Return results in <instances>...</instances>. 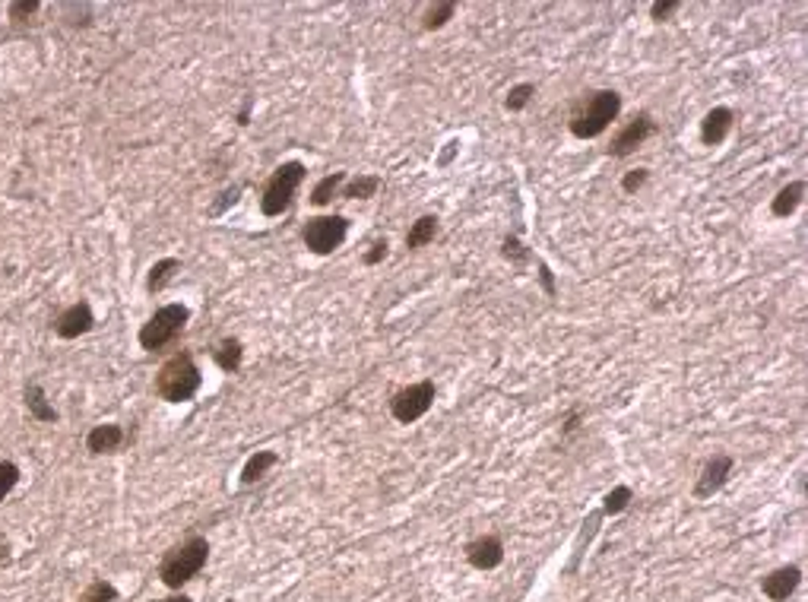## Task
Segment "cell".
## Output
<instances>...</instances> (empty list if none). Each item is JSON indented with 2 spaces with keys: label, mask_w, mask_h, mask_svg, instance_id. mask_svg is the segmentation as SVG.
<instances>
[{
  "label": "cell",
  "mask_w": 808,
  "mask_h": 602,
  "mask_svg": "<svg viewBox=\"0 0 808 602\" xmlns=\"http://www.w3.org/2000/svg\"><path fill=\"white\" fill-rule=\"evenodd\" d=\"M621 115V95L615 89H599L580 99V105L571 115L568 127L577 140H596L612 127V121Z\"/></svg>",
  "instance_id": "cell-1"
},
{
  "label": "cell",
  "mask_w": 808,
  "mask_h": 602,
  "mask_svg": "<svg viewBox=\"0 0 808 602\" xmlns=\"http://www.w3.org/2000/svg\"><path fill=\"white\" fill-rule=\"evenodd\" d=\"M206 561H210V542L204 536H190L165 551V558L159 565V581L168 590H181L184 583H190L204 571Z\"/></svg>",
  "instance_id": "cell-2"
},
{
  "label": "cell",
  "mask_w": 808,
  "mask_h": 602,
  "mask_svg": "<svg viewBox=\"0 0 808 602\" xmlns=\"http://www.w3.org/2000/svg\"><path fill=\"white\" fill-rule=\"evenodd\" d=\"M200 387H204V374L190 352L172 356L156 374V393L165 403H190L200 393Z\"/></svg>",
  "instance_id": "cell-3"
},
{
  "label": "cell",
  "mask_w": 808,
  "mask_h": 602,
  "mask_svg": "<svg viewBox=\"0 0 808 602\" xmlns=\"http://www.w3.org/2000/svg\"><path fill=\"white\" fill-rule=\"evenodd\" d=\"M188 320H190V308L188 305H181V301L162 305L159 311L149 314V320H146L143 327H140V333H137L140 349H146V352H159V349L172 346V342H175L178 336L184 333Z\"/></svg>",
  "instance_id": "cell-4"
},
{
  "label": "cell",
  "mask_w": 808,
  "mask_h": 602,
  "mask_svg": "<svg viewBox=\"0 0 808 602\" xmlns=\"http://www.w3.org/2000/svg\"><path fill=\"white\" fill-rule=\"evenodd\" d=\"M305 174H308V168L301 165L299 159L283 162L276 172L269 174V181L263 184V194H260V213L263 216L267 219L283 216V213L292 206V200H295V190L301 188Z\"/></svg>",
  "instance_id": "cell-5"
},
{
  "label": "cell",
  "mask_w": 808,
  "mask_h": 602,
  "mask_svg": "<svg viewBox=\"0 0 808 602\" xmlns=\"http://www.w3.org/2000/svg\"><path fill=\"white\" fill-rule=\"evenodd\" d=\"M346 235H349V219L340 216V213H333V216H314L301 229V241L317 257L333 254L336 247L346 241Z\"/></svg>",
  "instance_id": "cell-6"
},
{
  "label": "cell",
  "mask_w": 808,
  "mask_h": 602,
  "mask_svg": "<svg viewBox=\"0 0 808 602\" xmlns=\"http://www.w3.org/2000/svg\"><path fill=\"white\" fill-rule=\"evenodd\" d=\"M435 397H437L435 381L409 384L394 393V399H390V415H394L400 425H412V421H419L422 415H428V409L435 406Z\"/></svg>",
  "instance_id": "cell-7"
},
{
  "label": "cell",
  "mask_w": 808,
  "mask_h": 602,
  "mask_svg": "<svg viewBox=\"0 0 808 602\" xmlns=\"http://www.w3.org/2000/svg\"><path fill=\"white\" fill-rule=\"evenodd\" d=\"M653 133H656V121L650 117V111H641V115H634L631 121L615 133V140H612V146H609V156L612 159H628V156L637 153Z\"/></svg>",
  "instance_id": "cell-8"
},
{
  "label": "cell",
  "mask_w": 808,
  "mask_h": 602,
  "mask_svg": "<svg viewBox=\"0 0 808 602\" xmlns=\"http://www.w3.org/2000/svg\"><path fill=\"white\" fill-rule=\"evenodd\" d=\"M732 470H736L732 454H714V457L700 466V476H698V482H694V498L707 501V498H714L716 492H723L729 476H732Z\"/></svg>",
  "instance_id": "cell-9"
},
{
  "label": "cell",
  "mask_w": 808,
  "mask_h": 602,
  "mask_svg": "<svg viewBox=\"0 0 808 602\" xmlns=\"http://www.w3.org/2000/svg\"><path fill=\"white\" fill-rule=\"evenodd\" d=\"M92 327H95V311L89 301H73L70 308H64V311L54 317V333H58L60 340H80V336H86Z\"/></svg>",
  "instance_id": "cell-10"
},
{
  "label": "cell",
  "mask_w": 808,
  "mask_h": 602,
  "mask_svg": "<svg viewBox=\"0 0 808 602\" xmlns=\"http://www.w3.org/2000/svg\"><path fill=\"white\" fill-rule=\"evenodd\" d=\"M799 583H802V567L799 565H783V567H777V571H771L764 581H761V593H764L771 602H787L789 596L799 590Z\"/></svg>",
  "instance_id": "cell-11"
},
{
  "label": "cell",
  "mask_w": 808,
  "mask_h": 602,
  "mask_svg": "<svg viewBox=\"0 0 808 602\" xmlns=\"http://www.w3.org/2000/svg\"><path fill=\"white\" fill-rule=\"evenodd\" d=\"M467 561L476 571H495L504 561V542L501 536H479L467 545Z\"/></svg>",
  "instance_id": "cell-12"
},
{
  "label": "cell",
  "mask_w": 808,
  "mask_h": 602,
  "mask_svg": "<svg viewBox=\"0 0 808 602\" xmlns=\"http://www.w3.org/2000/svg\"><path fill=\"white\" fill-rule=\"evenodd\" d=\"M732 124H736V111L732 108H726V105L710 108L704 115V121H700V143L720 146L729 137V131H732Z\"/></svg>",
  "instance_id": "cell-13"
},
{
  "label": "cell",
  "mask_w": 808,
  "mask_h": 602,
  "mask_svg": "<svg viewBox=\"0 0 808 602\" xmlns=\"http://www.w3.org/2000/svg\"><path fill=\"white\" fill-rule=\"evenodd\" d=\"M124 429L115 425V421H105V425H95L86 435V450L89 454H115L121 444H124Z\"/></svg>",
  "instance_id": "cell-14"
},
{
  "label": "cell",
  "mask_w": 808,
  "mask_h": 602,
  "mask_svg": "<svg viewBox=\"0 0 808 602\" xmlns=\"http://www.w3.org/2000/svg\"><path fill=\"white\" fill-rule=\"evenodd\" d=\"M802 197H805V181H789L787 188H780L777 197L771 200V213L777 219H789L796 210L802 206Z\"/></svg>",
  "instance_id": "cell-15"
},
{
  "label": "cell",
  "mask_w": 808,
  "mask_h": 602,
  "mask_svg": "<svg viewBox=\"0 0 808 602\" xmlns=\"http://www.w3.org/2000/svg\"><path fill=\"white\" fill-rule=\"evenodd\" d=\"M26 409H29V415L36 421H44V425H52V421H58V409L48 403V397H44V387L38 384V381H32V384H26Z\"/></svg>",
  "instance_id": "cell-16"
},
{
  "label": "cell",
  "mask_w": 808,
  "mask_h": 602,
  "mask_svg": "<svg viewBox=\"0 0 808 602\" xmlns=\"http://www.w3.org/2000/svg\"><path fill=\"white\" fill-rule=\"evenodd\" d=\"M212 362L226 371V374H235V371L241 368V362H244V346H241V340H235V336L219 340L216 349H212Z\"/></svg>",
  "instance_id": "cell-17"
},
{
  "label": "cell",
  "mask_w": 808,
  "mask_h": 602,
  "mask_svg": "<svg viewBox=\"0 0 808 602\" xmlns=\"http://www.w3.org/2000/svg\"><path fill=\"white\" fill-rule=\"evenodd\" d=\"M276 463H279L276 450H257V454H251L244 470H241V486H254V482H260L263 476H267V470H273Z\"/></svg>",
  "instance_id": "cell-18"
},
{
  "label": "cell",
  "mask_w": 808,
  "mask_h": 602,
  "mask_svg": "<svg viewBox=\"0 0 808 602\" xmlns=\"http://www.w3.org/2000/svg\"><path fill=\"white\" fill-rule=\"evenodd\" d=\"M178 269H181V261H178V257H162V261H156L153 267H149V276H146V292H162L172 279H175Z\"/></svg>",
  "instance_id": "cell-19"
},
{
  "label": "cell",
  "mask_w": 808,
  "mask_h": 602,
  "mask_svg": "<svg viewBox=\"0 0 808 602\" xmlns=\"http://www.w3.org/2000/svg\"><path fill=\"white\" fill-rule=\"evenodd\" d=\"M437 238V216H419L406 232V247L409 251H419V247L431 245Z\"/></svg>",
  "instance_id": "cell-20"
},
{
  "label": "cell",
  "mask_w": 808,
  "mask_h": 602,
  "mask_svg": "<svg viewBox=\"0 0 808 602\" xmlns=\"http://www.w3.org/2000/svg\"><path fill=\"white\" fill-rule=\"evenodd\" d=\"M380 178L378 174H356V178H346V184H342V197L346 200H368V197H374L380 190Z\"/></svg>",
  "instance_id": "cell-21"
},
{
  "label": "cell",
  "mask_w": 808,
  "mask_h": 602,
  "mask_svg": "<svg viewBox=\"0 0 808 602\" xmlns=\"http://www.w3.org/2000/svg\"><path fill=\"white\" fill-rule=\"evenodd\" d=\"M342 184H346V172L324 174L321 181L314 184V190H311V204L314 206H327L330 200H333V197L342 190Z\"/></svg>",
  "instance_id": "cell-22"
},
{
  "label": "cell",
  "mask_w": 808,
  "mask_h": 602,
  "mask_svg": "<svg viewBox=\"0 0 808 602\" xmlns=\"http://www.w3.org/2000/svg\"><path fill=\"white\" fill-rule=\"evenodd\" d=\"M457 16V4L453 0H444V4H435V7H428L422 13V29L425 32H435L441 29V26H447V22Z\"/></svg>",
  "instance_id": "cell-23"
},
{
  "label": "cell",
  "mask_w": 808,
  "mask_h": 602,
  "mask_svg": "<svg viewBox=\"0 0 808 602\" xmlns=\"http://www.w3.org/2000/svg\"><path fill=\"white\" fill-rule=\"evenodd\" d=\"M634 501V492L628 486H615L609 494L603 498V517H619L628 510V504Z\"/></svg>",
  "instance_id": "cell-24"
},
{
  "label": "cell",
  "mask_w": 808,
  "mask_h": 602,
  "mask_svg": "<svg viewBox=\"0 0 808 602\" xmlns=\"http://www.w3.org/2000/svg\"><path fill=\"white\" fill-rule=\"evenodd\" d=\"M501 254H504V261H510L514 267H524V263L532 261V251L517 238V235H508V238L501 241Z\"/></svg>",
  "instance_id": "cell-25"
},
{
  "label": "cell",
  "mask_w": 808,
  "mask_h": 602,
  "mask_svg": "<svg viewBox=\"0 0 808 602\" xmlns=\"http://www.w3.org/2000/svg\"><path fill=\"white\" fill-rule=\"evenodd\" d=\"M532 95H536V83H517V86H510L508 99H504V108L524 111L532 102Z\"/></svg>",
  "instance_id": "cell-26"
},
{
  "label": "cell",
  "mask_w": 808,
  "mask_h": 602,
  "mask_svg": "<svg viewBox=\"0 0 808 602\" xmlns=\"http://www.w3.org/2000/svg\"><path fill=\"white\" fill-rule=\"evenodd\" d=\"M117 599V590L111 587L108 581H92L89 583L86 593H80V599L76 602H115Z\"/></svg>",
  "instance_id": "cell-27"
},
{
  "label": "cell",
  "mask_w": 808,
  "mask_h": 602,
  "mask_svg": "<svg viewBox=\"0 0 808 602\" xmlns=\"http://www.w3.org/2000/svg\"><path fill=\"white\" fill-rule=\"evenodd\" d=\"M20 476L22 472H20V466L16 463H10V460L0 463V504H4V498H7L16 486H20Z\"/></svg>",
  "instance_id": "cell-28"
},
{
  "label": "cell",
  "mask_w": 808,
  "mask_h": 602,
  "mask_svg": "<svg viewBox=\"0 0 808 602\" xmlns=\"http://www.w3.org/2000/svg\"><path fill=\"white\" fill-rule=\"evenodd\" d=\"M38 10H42V0H13V4H10V20L26 22L29 16H36Z\"/></svg>",
  "instance_id": "cell-29"
},
{
  "label": "cell",
  "mask_w": 808,
  "mask_h": 602,
  "mask_svg": "<svg viewBox=\"0 0 808 602\" xmlns=\"http://www.w3.org/2000/svg\"><path fill=\"white\" fill-rule=\"evenodd\" d=\"M650 178V168H631V172H625V178H621V190L625 194H637V190L647 184Z\"/></svg>",
  "instance_id": "cell-30"
},
{
  "label": "cell",
  "mask_w": 808,
  "mask_h": 602,
  "mask_svg": "<svg viewBox=\"0 0 808 602\" xmlns=\"http://www.w3.org/2000/svg\"><path fill=\"white\" fill-rule=\"evenodd\" d=\"M390 254V245H387V238H378V241H372V247L364 251V257H362V263L364 267H378L384 257Z\"/></svg>",
  "instance_id": "cell-31"
},
{
  "label": "cell",
  "mask_w": 808,
  "mask_h": 602,
  "mask_svg": "<svg viewBox=\"0 0 808 602\" xmlns=\"http://www.w3.org/2000/svg\"><path fill=\"white\" fill-rule=\"evenodd\" d=\"M238 197H241V188H238V184H235V188H228V190H222L216 204L210 206V216H222V213H226L228 206L238 204Z\"/></svg>",
  "instance_id": "cell-32"
},
{
  "label": "cell",
  "mask_w": 808,
  "mask_h": 602,
  "mask_svg": "<svg viewBox=\"0 0 808 602\" xmlns=\"http://www.w3.org/2000/svg\"><path fill=\"white\" fill-rule=\"evenodd\" d=\"M678 7H682L678 0H653V4H650V20H653V22L669 20V16L676 13Z\"/></svg>",
  "instance_id": "cell-33"
},
{
  "label": "cell",
  "mask_w": 808,
  "mask_h": 602,
  "mask_svg": "<svg viewBox=\"0 0 808 602\" xmlns=\"http://www.w3.org/2000/svg\"><path fill=\"white\" fill-rule=\"evenodd\" d=\"M539 283H542V292H546L548 298L558 295V289H555V273L548 269V263L539 261Z\"/></svg>",
  "instance_id": "cell-34"
},
{
  "label": "cell",
  "mask_w": 808,
  "mask_h": 602,
  "mask_svg": "<svg viewBox=\"0 0 808 602\" xmlns=\"http://www.w3.org/2000/svg\"><path fill=\"white\" fill-rule=\"evenodd\" d=\"M460 153V140H451V143L444 146V153L437 156V168H447L453 162V156Z\"/></svg>",
  "instance_id": "cell-35"
},
{
  "label": "cell",
  "mask_w": 808,
  "mask_h": 602,
  "mask_svg": "<svg viewBox=\"0 0 808 602\" xmlns=\"http://www.w3.org/2000/svg\"><path fill=\"white\" fill-rule=\"evenodd\" d=\"M149 602H194L188 593H178V596H168V599H149Z\"/></svg>",
  "instance_id": "cell-36"
},
{
  "label": "cell",
  "mask_w": 808,
  "mask_h": 602,
  "mask_svg": "<svg viewBox=\"0 0 808 602\" xmlns=\"http://www.w3.org/2000/svg\"><path fill=\"white\" fill-rule=\"evenodd\" d=\"M248 117H251V102H244V108H241V115H238V124H248Z\"/></svg>",
  "instance_id": "cell-37"
},
{
  "label": "cell",
  "mask_w": 808,
  "mask_h": 602,
  "mask_svg": "<svg viewBox=\"0 0 808 602\" xmlns=\"http://www.w3.org/2000/svg\"><path fill=\"white\" fill-rule=\"evenodd\" d=\"M4 558H7V539L0 536V561H4Z\"/></svg>",
  "instance_id": "cell-38"
}]
</instances>
